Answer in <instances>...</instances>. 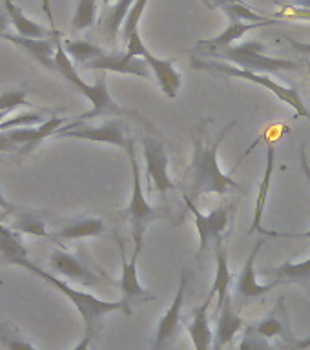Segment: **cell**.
<instances>
[{"instance_id": "48", "label": "cell", "mask_w": 310, "mask_h": 350, "mask_svg": "<svg viewBox=\"0 0 310 350\" xmlns=\"http://www.w3.org/2000/svg\"><path fill=\"white\" fill-rule=\"evenodd\" d=\"M8 27H10V18H8V15H0V37H2V33L8 31Z\"/></svg>"}, {"instance_id": "40", "label": "cell", "mask_w": 310, "mask_h": 350, "mask_svg": "<svg viewBox=\"0 0 310 350\" xmlns=\"http://www.w3.org/2000/svg\"><path fill=\"white\" fill-rule=\"evenodd\" d=\"M285 38L289 40L290 46H292L298 53L305 55V57H309L310 59V42H301V40H296V38L292 37H285Z\"/></svg>"}, {"instance_id": "10", "label": "cell", "mask_w": 310, "mask_h": 350, "mask_svg": "<svg viewBox=\"0 0 310 350\" xmlns=\"http://www.w3.org/2000/svg\"><path fill=\"white\" fill-rule=\"evenodd\" d=\"M186 208L190 210L194 219H196V228L199 234V250L197 257H201L207 250H210V245H219L223 243V237L227 234V228L230 224V206H218L212 212L203 213L197 208L196 201H192L190 197L183 193Z\"/></svg>"}, {"instance_id": "32", "label": "cell", "mask_w": 310, "mask_h": 350, "mask_svg": "<svg viewBox=\"0 0 310 350\" xmlns=\"http://www.w3.org/2000/svg\"><path fill=\"white\" fill-rule=\"evenodd\" d=\"M97 22V0H79L75 8V15L71 21L73 31H82L92 27Z\"/></svg>"}, {"instance_id": "28", "label": "cell", "mask_w": 310, "mask_h": 350, "mask_svg": "<svg viewBox=\"0 0 310 350\" xmlns=\"http://www.w3.org/2000/svg\"><path fill=\"white\" fill-rule=\"evenodd\" d=\"M27 257V250L18 232L0 223V259L13 265L15 261Z\"/></svg>"}, {"instance_id": "20", "label": "cell", "mask_w": 310, "mask_h": 350, "mask_svg": "<svg viewBox=\"0 0 310 350\" xmlns=\"http://www.w3.org/2000/svg\"><path fill=\"white\" fill-rule=\"evenodd\" d=\"M218 328H216V334H214V349L212 350H224L227 345H230L234 341L235 334L240 332L243 328V319L237 314V310L232 305V299L224 301L223 308L219 312L218 316Z\"/></svg>"}, {"instance_id": "13", "label": "cell", "mask_w": 310, "mask_h": 350, "mask_svg": "<svg viewBox=\"0 0 310 350\" xmlns=\"http://www.w3.org/2000/svg\"><path fill=\"white\" fill-rule=\"evenodd\" d=\"M49 265H51L55 272L60 273L68 281H75V283L84 284V286H101V279L103 278L93 272L86 262L81 261L79 257L70 254V252L62 250V248H57V250L51 252Z\"/></svg>"}, {"instance_id": "19", "label": "cell", "mask_w": 310, "mask_h": 350, "mask_svg": "<svg viewBox=\"0 0 310 350\" xmlns=\"http://www.w3.org/2000/svg\"><path fill=\"white\" fill-rule=\"evenodd\" d=\"M230 284H232V272L229 267V256L223 243L216 245V278L210 288V294L207 295L208 301L214 299V295H218V306H216V316L223 308L224 301L230 297Z\"/></svg>"}, {"instance_id": "8", "label": "cell", "mask_w": 310, "mask_h": 350, "mask_svg": "<svg viewBox=\"0 0 310 350\" xmlns=\"http://www.w3.org/2000/svg\"><path fill=\"white\" fill-rule=\"evenodd\" d=\"M66 119L62 117H49L46 122L29 128H16V130L0 131V153H16L26 155L49 137H53L62 128Z\"/></svg>"}, {"instance_id": "18", "label": "cell", "mask_w": 310, "mask_h": 350, "mask_svg": "<svg viewBox=\"0 0 310 350\" xmlns=\"http://www.w3.org/2000/svg\"><path fill=\"white\" fill-rule=\"evenodd\" d=\"M141 59H144L148 62L153 77L157 79L159 86H161V92L168 98L177 97L179 95L181 84H183V77H181L179 70L175 68V59H157L155 55L148 51V48L142 53Z\"/></svg>"}, {"instance_id": "1", "label": "cell", "mask_w": 310, "mask_h": 350, "mask_svg": "<svg viewBox=\"0 0 310 350\" xmlns=\"http://www.w3.org/2000/svg\"><path fill=\"white\" fill-rule=\"evenodd\" d=\"M212 120L201 119L192 128V161L185 172V196L192 201L199 197L210 196H229V193H243L245 188L237 180L227 175L219 166V148L229 133L235 128V120L229 122L227 128L221 130L216 141H208V124Z\"/></svg>"}, {"instance_id": "27", "label": "cell", "mask_w": 310, "mask_h": 350, "mask_svg": "<svg viewBox=\"0 0 310 350\" xmlns=\"http://www.w3.org/2000/svg\"><path fill=\"white\" fill-rule=\"evenodd\" d=\"M135 2L137 0H117L112 8L103 11L101 27H103V31L106 33V37H108V40L112 44L117 42L119 29H122L126 16H128V13H130V10L133 8Z\"/></svg>"}, {"instance_id": "11", "label": "cell", "mask_w": 310, "mask_h": 350, "mask_svg": "<svg viewBox=\"0 0 310 350\" xmlns=\"http://www.w3.org/2000/svg\"><path fill=\"white\" fill-rule=\"evenodd\" d=\"M190 279H192L190 270H188V268H183L174 301H172V305L168 306V310L164 312V316L161 317L157 323V330H155L152 350H166V347L174 341L177 332H179L181 310H183V305H185V297H186V292H188Z\"/></svg>"}, {"instance_id": "15", "label": "cell", "mask_w": 310, "mask_h": 350, "mask_svg": "<svg viewBox=\"0 0 310 350\" xmlns=\"http://www.w3.org/2000/svg\"><path fill=\"white\" fill-rule=\"evenodd\" d=\"M119 248H120V259H122V273H120V281H119V288H120V301L125 303L126 308L131 310V306L137 305V303H142V301L152 299V295L148 294V290L144 288L139 281V273H137V257L133 256L128 259L126 257L125 246L119 241Z\"/></svg>"}, {"instance_id": "46", "label": "cell", "mask_w": 310, "mask_h": 350, "mask_svg": "<svg viewBox=\"0 0 310 350\" xmlns=\"http://www.w3.org/2000/svg\"><path fill=\"white\" fill-rule=\"evenodd\" d=\"M289 5H296V8H303V10H310V0H290V2H285Z\"/></svg>"}, {"instance_id": "22", "label": "cell", "mask_w": 310, "mask_h": 350, "mask_svg": "<svg viewBox=\"0 0 310 350\" xmlns=\"http://www.w3.org/2000/svg\"><path fill=\"white\" fill-rule=\"evenodd\" d=\"M274 170H276V146L270 142L267 146V164H265V174H263L261 185H259V190H257L256 206H254V219H252L248 234H254V232L261 228L263 213H265V206H267L268 190H270V185H272Z\"/></svg>"}, {"instance_id": "2", "label": "cell", "mask_w": 310, "mask_h": 350, "mask_svg": "<svg viewBox=\"0 0 310 350\" xmlns=\"http://www.w3.org/2000/svg\"><path fill=\"white\" fill-rule=\"evenodd\" d=\"M13 267H21L27 272L35 273L37 278H40L42 281L53 286L57 292H60L62 295H66L68 299L71 301V305L75 306L77 312L81 314L82 321H84V332L95 334L99 332V328L103 325L104 317L108 314H114V312H125L126 316H131L130 310L126 308V305L122 301H104L95 297L93 294H88V292H82V290L73 288L68 281L57 278L53 273L46 272L44 268H40L38 265L31 262L27 257H22L18 261L13 262Z\"/></svg>"}, {"instance_id": "4", "label": "cell", "mask_w": 310, "mask_h": 350, "mask_svg": "<svg viewBox=\"0 0 310 350\" xmlns=\"http://www.w3.org/2000/svg\"><path fill=\"white\" fill-rule=\"evenodd\" d=\"M190 66L194 70L207 71V73H212V75L227 77V79H241V81H248L257 84V86H263L272 95H276L281 103L289 104L298 117H303L310 122V111L305 103H303L298 88L283 86V84H279L278 81H274V79H270L268 75H263V73L241 70V68H235V66L227 64V62H219V60L207 59V57H197V55H192Z\"/></svg>"}, {"instance_id": "21", "label": "cell", "mask_w": 310, "mask_h": 350, "mask_svg": "<svg viewBox=\"0 0 310 350\" xmlns=\"http://www.w3.org/2000/svg\"><path fill=\"white\" fill-rule=\"evenodd\" d=\"M212 301L205 299L201 306L192 310L190 321H188V334H190L192 343L196 350H212L214 349V332L210 328L208 319V308Z\"/></svg>"}, {"instance_id": "6", "label": "cell", "mask_w": 310, "mask_h": 350, "mask_svg": "<svg viewBox=\"0 0 310 350\" xmlns=\"http://www.w3.org/2000/svg\"><path fill=\"white\" fill-rule=\"evenodd\" d=\"M265 44L257 42V40H246L237 46L227 48L223 51H219L212 57V59H223V62H232L235 68L241 70L256 71V73H278V71H292L300 68V62L289 59H276V57H268L263 53Z\"/></svg>"}, {"instance_id": "9", "label": "cell", "mask_w": 310, "mask_h": 350, "mask_svg": "<svg viewBox=\"0 0 310 350\" xmlns=\"http://www.w3.org/2000/svg\"><path fill=\"white\" fill-rule=\"evenodd\" d=\"M142 159H144V174L153 185V190L166 193L177 188L174 179L168 174V152L164 139L150 133H142Z\"/></svg>"}, {"instance_id": "50", "label": "cell", "mask_w": 310, "mask_h": 350, "mask_svg": "<svg viewBox=\"0 0 310 350\" xmlns=\"http://www.w3.org/2000/svg\"><path fill=\"white\" fill-rule=\"evenodd\" d=\"M305 64H307V70H309V73H310V59H307Z\"/></svg>"}, {"instance_id": "51", "label": "cell", "mask_w": 310, "mask_h": 350, "mask_svg": "<svg viewBox=\"0 0 310 350\" xmlns=\"http://www.w3.org/2000/svg\"><path fill=\"white\" fill-rule=\"evenodd\" d=\"M0 286H2V283H0Z\"/></svg>"}, {"instance_id": "23", "label": "cell", "mask_w": 310, "mask_h": 350, "mask_svg": "<svg viewBox=\"0 0 310 350\" xmlns=\"http://www.w3.org/2000/svg\"><path fill=\"white\" fill-rule=\"evenodd\" d=\"M4 5L11 26L15 27L16 35H21V37L48 38L57 31V29H46L42 24H38V22L27 18V15L22 11L21 5H16L13 0H4Z\"/></svg>"}, {"instance_id": "35", "label": "cell", "mask_w": 310, "mask_h": 350, "mask_svg": "<svg viewBox=\"0 0 310 350\" xmlns=\"http://www.w3.org/2000/svg\"><path fill=\"white\" fill-rule=\"evenodd\" d=\"M48 119H44V113H21L13 117V119H8V120H2L0 122V131H5V130H16V128H29V126H38L46 122Z\"/></svg>"}, {"instance_id": "14", "label": "cell", "mask_w": 310, "mask_h": 350, "mask_svg": "<svg viewBox=\"0 0 310 350\" xmlns=\"http://www.w3.org/2000/svg\"><path fill=\"white\" fill-rule=\"evenodd\" d=\"M62 37L59 31H55L51 37L48 38H27V37H21V35H11V33H2V37L5 40H10V42L16 44L18 48H22L26 51L31 59H35L38 64L46 68L48 71H55V73H59L57 71V62H55V51H57V42H59V38Z\"/></svg>"}, {"instance_id": "31", "label": "cell", "mask_w": 310, "mask_h": 350, "mask_svg": "<svg viewBox=\"0 0 310 350\" xmlns=\"http://www.w3.org/2000/svg\"><path fill=\"white\" fill-rule=\"evenodd\" d=\"M11 228L18 232L21 235H38V237H48L46 230V221L35 212H22L18 217L13 219Z\"/></svg>"}, {"instance_id": "45", "label": "cell", "mask_w": 310, "mask_h": 350, "mask_svg": "<svg viewBox=\"0 0 310 350\" xmlns=\"http://www.w3.org/2000/svg\"><path fill=\"white\" fill-rule=\"evenodd\" d=\"M0 208L4 210V213H13L16 210V206H13L8 199L4 197V193H2V190H0Z\"/></svg>"}, {"instance_id": "47", "label": "cell", "mask_w": 310, "mask_h": 350, "mask_svg": "<svg viewBox=\"0 0 310 350\" xmlns=\"http://www.w3.org/2000/svg\"><path fill=\"white\" fill-rule=\"evenodd\" d=\"M296 350H310V338L300 339V341H296L294 343Z\"/></svg>"}, {"instance_id": "5", "label": "cell", "mask_w": 310, "mask_h": 350, "mask_svg": "<svg viewBox=\"0 0 310 350\" xmlns=\"http://www.w3.org/2000/svg\"><path fill=\"white\" fill-rule=\"evenodd\" d=\"M128 157H130V166H131V197L130 204L126 208V219L130 223V232H131V241H133V248H135V256H139L144 245V237L150 228V224L159 217V210L153 208L146 199L144 188H142V175H141V166L137 161L135 153V142L131 139L130 148H128Z\"/></svg>"}, {"instance_id": "42", "label": "cell", "mask_w": 310, "mask_h": 350, "mask_svg": "<svg viewBox=\"0 0 310 350\" xmlns=\"http://www.w3.org/2000/svg\"><path fill=\"white\" fill-rule=\"evenodd\" d=\"M300 155H301V170H303V175L307 177V180H309V186H310V164H309V157H307V150L303 144H301ZM309 199H310V196H309Z\"/></svg>"}, {"instance_id": "29", "label": "cell", "mask_w": 310, "mask_h": 350, "mask_svg": "<svg viewBox=\"0 0 310 350\" xmlns=\"http://www.w3.org/2000/svg\"><path fill=\"white\" fill-rule=\"evenodd\" d=\"M62 46H64L66 53L71 59V62L79 66H86L88 62H92V60L99 59V57H103L106 53V49L97 46V44L88 42V40H70V38H66V40H62Z\"/></svg>"}, {"instance_id": "30", "label": "cell", "mask_w": 310, "mask_h": 350, "mask_svg": "<svg viewBox=\"0 0 310 350\" xmlns=\"http://www.w3.org/2000/svg\"><path fill=\"white\" fill-rule=\"evenodd\" d=\"M0 345L5 350H37L26 334L11 321L0 323Z\"/></svg>"}, {"instance_id": "39", "label": "cell", "mask_w": 310, "mask_h": 350, "mask_svg": "<svg viewBox=\"0 0 310 350\" xmlns=\"http://www.w3.org/2000/svg\"><path fill=\"white\" fill-rule=\"evenodd\" d=\"M144 51H146V46L142 42L141 33L135 31L128 38V42H126V53L131 55V57H142Z\"/></svg>"}, {"instance_id": "36", "label": "cell", "mask_w": 310, "mask_h": 350, "mask_svg": "<svg viewBox=\"0 0 310 350\" xmlns=\"http://www.w3.org/2000/svg\"><path fill=\"white\" fill-rule=\"evenodd\" d=\"M21 106H29L24 90H11V92L0 93V111L2 113H10Z\"/></svg>"}, {"instance_id": "24", "label": "cell", "mask_w": 310, "mask_h": 350, "mask_svg": "<svg viewBox=\"0 0 310 350\" xmlns=\"http://www.w3.org/2000/svg\"><path fill=\"white\" fill-rule=\"evenodd\" d=\"M106 234V223L101 217H77L70 223H66L62 228L57 232L60 239L73 241V239H90V237H101Z\"/></svg>"}, {"instance_id": "12", "label": "cell", "mask_w": 310, "mask_h": 350, "mask_svg": "<svg viewBox=\"0 0 310 350\" xmlns=\"http://www.w3.org/2000/svg\"><path fill=\"white\" fill-rule=\"evenodd\" d=\"M82 68L93 71H114V73L141 77V79H150L152 77V70H150L146 60L141 59V57H131L126 51H112V53L106 51L103 57L88 62Z\"/></svg>"}, {"instance_id": "3", "label": "cell", "mask_w": 310, "mask_h": 350, "mask_svg": "<svg viewBox=\"0 0 310 350\" xmlns=\"http://www.w3.org/2000/svg\"><path fill=\"white\" fill-rule=\"evenodd\" d=\"M55 62H57V71L64 77L66 81L70 82L71 86L75 88L77 92L82 93L84 97L92 103V109L86 113H81L77 117L75 122H86V120L99 119V117H122V115L130 113L126 111L122 106L115 103L114 97L109 95L108 90V75L106 71H99V77L95 79L93 84H88L86 81H82L81 75L77 73L75 64L71 62V59L66 53L64 46H62V37L57 42V51H55Z\"/></svg>"}, {"instance_id": "34", "label": "cell", "mask_w": 310, "mask_h": 350, "mask_svg": "<svg viewBox=\"0 0 310 350\" xmlns=\"http://www.w3.org/2000/svg\"><path fill=\"white\" fill-rule=\"evenodd\" d=\"M148 5V0H137L135 4H133V8L130 10V13H128V16H126L125 24H122V40H125V44L128 42V38L133 35L135 31H139V22H141V16L142 13H144V10H146Z\"/></svg>"}, {"instance_id": "43", "label": "cell", "mask_w": 310, "mask_h": 350, "mask_svg": "<svg viewBox=\"0 0 310 350\" xmlns=\"http://www.w3.org/2000/svg\"><path fill=\"white\" fill-rule=\"evenodd\" d=\"M263 234L272 235V237H298V239L310 241V230H307V232H300V234H278V232H265V230H263Z\"/></svg>"}, {"instance_id": "7", "label": "cell", "mask_w": 310, "mask_h": 350, "mask_svg": "<svg viewBox=\"0 0 310 350\" xmlns=\"http://www.w3.org/2000/svg\"><path fill=\"white\" fill-rule=\"evenodd\" d=\"M53 139H79V141L103 142V144H112L115 148H120L122 152H128L133 137L130 135L125 119L122 117H114V119L104 120L103 124L71 122L68 126H62L55 133Z\"/></svg>"}, {"instance_id": "44", "label": "cell", "mask_w": 310, "mask_h": 350, "mask_svg": "<svg viewBox=\"0 0 310 350\" xmlns=\"http://www.w3.org/2000/svg\"><path fill=\"white\" fill-rule=\"evenodd\" d=\"M92 341H93V334L84 332V336H82L81 341H79V343H77L71 350H90V345H92Z\"/></svg>"}, {"instance_id": "26", "label": "cell", "mask_w": 310, "mask_h": 350, "mask_svg": "<svg viewBox=\"0 0 310 350\" xmlns=\"http://www.w3.org/2000/svg\"><path fill=\"white\" fill-rule=\"evenodd\" d=\"M263 273L270 278L274 283H310V257H307L305 261L292 262L287 261L279 267L265 268Z\"/></svg>"}, {"instance_id": "37", "label": "cell", "mask_w": 310, "mask_h": 350, "mask_svg": "<svg viewBox=\"0 0 310 350\" xmlns=\"http://www.w3.org/2000/svg\"><path fill=\"white\" fill-rule=\"evenodd\" d=\"M240 350H274V347L270 345V341L265 338H261L259 334H256L250 327L246 328L245 336L241 339Z\"/></svg>"}, {"instance_id": "25", "label": "cell", "mask_w": 310, "mask_h": 350, "mask_svg": "<svg viewBox=\"0 0 310 350\" xmlns=\"http://www.w3.org/2000/svg\"><path fill=\"white\" fill-rule=\"evenodd\" d=\"M250 328L256 334H259L265 339H290L289 323H287V312H285L283 299L278 301V305L267 317H263L261 321H257L256 325H250Z\"/></svg>"}, {"instance_id": "38", "label": "cell", "mask_w": 310, "mask_h": 350, "mask_svg": "<svg viewBox=\"0 0 310 350\" xmlns=\"http://www.w3.org/2000/svg\"><path fill=\"white\" fill-rule=\"evenodd\" d=\"M274 18H289V21H310V10L296 8V5L279 4V11L274 13Z\"/></svg>"}, {"instance_id": "17", "label": "cell", "mask_w": 310, "mask_h": 350, "mask_svg": "<svg viewBox=\"0 0 310 350\" xmlns=\"http://www.w3.org/2000/svg\"><path fill=\"white\" fill-rule=\"evenodd\" d=\"M265 245V239H259L252 248L250 256L246 257L245 265L241 268L240 275H237V283H235V292L240 295L241 299H256V297H261L267 292H270L272 288L278 286V283H270L267 284H259L257 283V272H256V257L261 250V246Z\"/></svg>"}, {"instance_id": "49", "label": "cell", "mask_w": 310, "mask_h": 350, "mask_svg": "<svg viewBox=\"0 0 310 350\" xmlns=\"http://www.w3.org/2000/svg\"><path fill=\"white\" fill-rule=\"evenodd\" d=\"M112 2H114V0H103V8H104V10H108V5L112 4Z\"/></svg>"}, {"instance_id": "16", "label": "cell", "mask_w": 310, "mask_h": 350, "mask_svg": "<svg viewBox=\"0 0 310 350\" xmlns=\"http://www.w3.org/2000/svg\"><path fill=\"white\" fill-rule=\"evenodd\" d=\"M274 24H279L278 18H274V21L270 22H230L229 27L223 29L219 35H216V37L212 38L199 40L196 46V51L203 53L208 59V57H214V55L219 53V51H223V49L232 48V44H234L235 40H240L245 33L263 26H274Z\"/></svg>"}, {"instance_id": "41", "label": "cell", "mask_w": 310, "mask_h": 350, "mask_svg": "<svg viewBox=\"0 0 310 350\" xmlns=\"http://www.w3.org/2000/svg\"><path fill=\"white\" fill-rule=\"evenodd\" d=\"M210 10H221L229 4H245V0H203Z\"/></svg>"}, {"instance_id": "33", "label": "cell", "mask_w": 310, "mask_h": 350, "mask_svg": "<svg viewBox=\"0 0 310 350\" xmlns=\"http://www.w3.org/2000/svg\"><path fill=\"white\" fill-rule=\"evenodd\" d=\"M223 13L229 16L230 22H270L274 21L272 16L263 15V13H257L250 8L248 2L245 4H229L221 8Z\"/></svg>"}]
</instances>
